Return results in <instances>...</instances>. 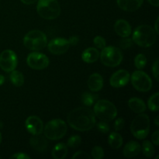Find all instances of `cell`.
I'll return each instance as SVG.
<instances>
[{
	"instance_id": "3",
	"label": "cell",
	"mask_w": 159,
	"mask_h": 159,
	"mask_svg": "<svg viewBox=\"0 0 159 159\" xmlns=\"http://www.w3.org/2000/svg\"><path fill=\"white\" fill-rule=\"evenodd\" d=\"M93 113L100 120L110 122L114 120L117 115V109L111 102L106 99H100L95 102Z\"/></svg>"
},
{
	"instance_id": "41",
	"label": "cell",
	"mask_w": 159,
	"mask_h": 159,
	"mask_svg": "<svg viewBox=\"0 0 159 159\" xmlns=\"http://www.w3.org/2000/svg\"><path fill=\"white\" fill-rule=\"evenodd\" d=\"M20 1L25 5H31V4H34V2H36L37 0H20Z\"/></svg>"
},
{
	"instance_id": "7",
	"label": "cell",
	"mask_w": 159,
	"mask_h": 159,
	"mask_svg": "<svg viewBox=\"0 0 159 159\" xmlns=\"http://www.w3.org/2000/svg\"><path fill=\"white\" fill-rule=\"evenodd\" d=\"M67 124L63 120H51L43 127L45 138L51 141H56L63 138L67 133Z\"/></svg>"
},
{
	"instance_id": "1",
	"label": "cell",
	"mask_w": 159,
	"mask_h": 159,
	"mask_svg": "<svg viewBox=\"0 0 159 159\" xmlns=\"http://www.w3.org/2000/svg\"><path fill=\"white\" fill-rule=\"evenodd\" d=\"M67 121L75 130L81 132L88 131L96 125V116L89 108L79 107L70 112Z\"/></svg>"
},
{
	"instance_id": "18",
	"label": "cell",
	"mask_w": 159,
	"mask_h": 159,
	"mask_svg": "<svg viewBox=\"0 0 159 159\" xmlns=\"http://www.w3.org/2000/svg\"><path fill=\"white\" fill-rule=\"evenodd\" d=\"M141 151V144L134 141H129L123 150V154L127 158H131L139 155Z\"/></svg>"
},
{
	"instance_id": "11",
	"label": "cell",
	"mask_w": 159,
	"mask_h": 159,
	"mask_svg": "<svg viewBox=\"0 0 159 159\" xmlns=\"http://www.w3.org/2000/svg\"><path fill=\"white\" fill-rule=\"evenodd\" d=\"M26 63L32 69L43 70L49 65V58L44 54L34 51L27 56Z\"/></svg>"
},
{
	"instance_id": "45",
	"label": "cell",
	"mask_w": 159,
	"mask_h": 159,
	"mask_svg": "<svg viewBox=\"0 0 159 159\" xmlns=\"http://www.w3.org/2000/svg\"><path fill=\"white\" fill-rule=\"evenodd\" d=\"M2 139V134H1V132H0V144H1Z\"/></svg>"
},
{
	"instance_id": "25",
	"label": "cell",
	"mask_w": 159,
	"mask_h": 159,
	"mask_svg": "<svg viewBox=\"0 0 159 159\" xmlns=\"http://www.w3.org/2000/svg\"><path fill=\"white\" fill-rule=\"evenodd\" d=\"M141 150H142L144 156L148 158H153L154 155H155V148H154L152 143L149 141H144L142 147H141Z\"/></svg>"
},
{
	"instance_id": "23",
	"label": "cell",
	"mask_w": 159,
	"mask_h": 159,
	"mask_svg": "<svg viewBox=\"0 0 159 159\" xmlns=\"http://www.w3.org/2000/svg\"><path fill=\"white\" fill-rule=\"evenodd\" d=\"M108 144L113 149L120 148L123 144L122 136L116 132H112L108 137Z\"/></svg>"
},
{
	"instance_id": "6",
	"label": "cell",
	"mask_w": 159,
	"mask_h": 159,
	"mask_svg": "<svg viewBox=\"0 0 159 159\" xmlns=\"http://www.w3.org/2000/svg\"><path fill=\"white\" fill-rule=\"evenodd\" d=\"M37 13L45 20H54L61 14V6L57 0H38Z\"/></svg>"
},
{
	"instance_id": "22",
	"label": "cell",
	"mask_w": 159,
	"mask_h": 159,
	"mask_svg": "<svg viewBox=\"0 0 159 159\" xmlns=\"http://www.w3.org/2000/svg\"><path fill=\"white\" fill-rule=\"evenodd\" d=\"M68 154V148L64 143H58L52 149L51 155L54 159H64Z\"/></svg>"
},
{
	"instance_id": "32",
	"label": "cell",
	"mask_w": 159,
	"mask_h": 159,
	"mask_svg": "<svg viewBox=\"0 0 159 159\" xmlns=\"http://www.w3.org/2000/svg\"><path fill=\"white\" fill-rule=\"evenodd\" d=\"M133 44V40L132 39L129 38L128 37H123V39H121L120 40V47L122 49H128Z\"/></svg>"
},
{
	"instance_id": "12",
	"label": "cell",
	"mask_w": 159,
	"mask_h": 159,
	"mask_svg": "<svg viewBox=\"0 0 159 159\" xmlns=\"http://www.w3.org/2000/svg\"><path fill=\"white\" fill-rule=\"evenodd\" d=\"M69 43L68 40L65 38H55L51 40L48 43V51L53 54L60 55L66 52L69 48Z\"/></svg>"
},
{
	"instance_id": "46",
	"label": "cell",
	"mask_w": 159,
	"mask_h": 159,
	"mask_svg": "<svg viewBox=\"0 0 159 159\" xmlns=\"http://www.w3.org/2000/svg\"><path fill=\"white\" fill-rule=\"evenodd\" d=\"M2 126H3L2 123L1 121H0V128H2Z\"/></svg>"
},
{
	"instance_id": "27",
	"label": "cell",
	"mask_w": 159,
	"mask_h": 159,
	"mask_svg": "<svg viewBox=\"0 0 159 159\" xmlns=\"http://www.w3.org/2000/svg\"><path fill=\"white\" fill-rule=\"evenodd\" d=\"M158 99H159L158 93H155V94L152 95V96L149 98L148 102V108L151 111L156 112L159 109Z\"/></svg>"
},
{
	"instance_id": "33",
	"label": "cell",
	"mask_w": 159,
	"mask_h": 159,
	"mask_svg": "<svg viewBox=\"0 0 159 159\" xmlns=\"http://www.w3.org/2000/svg\"><path fill=\"white\" fill-rule=\"evenodd\" d=\"M97 129L101 132V133L103 134H107L110 131V125L107 124V122L106 121H99V123H97Z\"/></svg>"
},
{
	"instance_id": "35",
	"label": "cell",
	"mask_w": 159,
	"mask_h": 159,
	"mask_svg": "<svg viewBox=\"0 0 159 159\" xmlns=\"http://www.w3.org/2000/svg\"><path fill=\"white\" fill-rule=\"evenodd\" d=\"M73 159H86V158H90V156L85 152H77L74 155L72 156Z\"/></svg>"
},
{
	"instance_id": "39",
	"label": "cell",
	"mask_w": 159,
	"mask_h": 159,
	"mask_svg": "<svg viewBox=\"0 0 159 159\" xmlns=\"http://www.w3.org/2000/svg\"><path fill=\"white\" fill-rule=\"evenodd\" d=\"M68 43H69L70 45H72V46H75V45L77 44L79 41V38L76 36H72V37H70L68 40Z\"/></svg>"
},
{
	"instance_id": "20",
	"label": "cell",
	"mask_w": 159,
	"mask_h": 159,
	"mask_svg": "<svg viewBox=\"0 0 159 159\" xmlns=\"http://www.w3.org/2000/svg\"><path fill=\"white\" fill-rule=\"evenodd\" d=\"M99 51L96 48H89L85 49L82 54V61L85 63H94L99 59Z\"/></svg>"
},
{
	"instance_id": "19",
	"label": "cell",
	"mask_w": 159,
	"mask_h": 159,
	"mask_svg": "<svg viewBox=\"0 0 159 159\" xmlns=\"http://www.w3.org/2000/svg\"><path fill=\"white\" fill-rule=\"evenodd\" d=\"M31 147L39 152H44L48 147V141L46 138L40 134L33 135L30 139Z\"/></svg>"
},
{
	"instance_id": "47",
	"label": "cell",
	"mask_w": 159,
	"mask_h": 159,
	"mask_svg": "<svg viewBox=\"0 0 159 159\" xmlns=\"http://www.w3.org/2000/svg\"><path fill=\"white\" fill-rule=\"evenodd\" d=\"M2 158V157H1V155H0V158Z\"/></svg>"
},
{
	"instance_id": "13",
	"label": "cell",
	"mask_w": 159,
	"mask_h": 159,
	"mask_svg": "<svg viewBox=\"0 0 159 159\" xmlns=\"http://www.w3.org/2000/svg\"><path fill=\"white\" fill-rule=\"evenodd\" d=\"M130 79V73L127 70H118L112 75L110 79V84L113 88H121L127 85Z\"/></svg>"
},
{
	"instance_id": "29",
	"label": "cell",
	"mask_w": 159,
	"mask_h": 159,
	"mask_svg": "<svg viewBox=\"0 0 159 159\" xmlns=\"http://www.w3.org/2000/svg\"><path fill=\"white\" fill-rule=\"evenodd\" d=\"M82 143V138L79 135H74L68 138V142H67V146L71 148H75L79 147Z\"/></svg>"
},
{
	"instance_id": "8",
	"label": "cell",
	"mask_w": 159,
	"mask_h": 159,
	"mask_svg": "<svg viewBox=\"0 0 159 159\" xmlns=\"http://www.w3.org/2000/svg\"><path fill=\"white\" fill-rule=\"evenodd\" d=\"M101 62L105 66L115 68L119 66L123 61V54L120 49L113 46H109L102 48L100 54Z\"/></svg>"
},
{
	"instance_id": "34",
	"label": "cell",
	"mask_w": 159,
	"mask_h": 159,
	"mask_svg": "<svg viewBox=\"0 0 159 159\" xmlns=\"http://www.w3.org/2000/svg\"><path fill=\"white\" fill-rule=\"evenodd\" d=\"M124 124H125V121L124 119L122 117H120L118 119H116L114 122V129L116 131H119L121 130L124 127Z\"/></svg>"
},
{
	"instance_id": "26",
	"label": "cell",
	"mask_w": 159,
	"mask_h": 159,
	"mask_svg": "<svg viewBox=\"0 0 159 159\" xmlns=\"http://www.w3.org/2000/svg\"><path fill=\"white\" fill-rule=\"evenodd\" d=\"M81 99H82V102L84 105L86 107H91L97 101L98 96L93 94V93H89V92H85L82 95Z\"/></svg>"
},
{
	"instance_id": "42",
	"label": "cell",
	"mask_w": 159,
	"mask_h": 159,
	"mask_svg": "<svg viewBox=\"0 0 159 159\" xmlns=\"http://www.w3.org/2000/svg\"><path fill=\"white\" fill-rule=\"evenodd\" d=\"M158 18L156 20V22H155V32L157 33V34H158V33H159V31H158Z\"/></svg>"
},
{
	"instance_id": "40",
	"label": "cell",
	"mask_w": 159,
	"mask_h": 159,
	"mask_svg": "<svg viewBox=\"0 0 159 159\" xmlns=\"http://www.w3.org/2000/svg\"><path fill=\"white\" fill-rule=\"evenodd\" d=\"M149 3L152 6H155V7H158L159 6V0H148Z\"/></svg>"
},
{
	"instance_id": "10",
	"label": "cell",
	"mask_w": 159,
	"mask_h": 159,
	"mask_svg": "<svg viewBox=\"0 0 159 159\" xmlns=\"http://www.w3.org/2000/svg\"><path fill=\"white\" fill-rule=\"evenodd\" d=\"M18 64V58L12 50H5L0 54V68L6 72H11L16 69Z\"/></svg>"
},
{
	"instance_id": "17",
	"label": "cell",
	"mask_w": 159,
	"mask_h": 159,
	"mask_svg": "<svg viewBox=\"0 0 159 159\" xmlns=\"http://www.w3.org/2000/svg\"><path fill=\"white\" fill-rule=\"evenodd\" d=\"M88 87L93 93L100 91L103 87V79L99 73H93L88 79Z\"/></svg>"
},
{
	"instance_id": "30",
	"label": "cell",
	"mask_w": 159,
	"mask_h": 159,
	"mask_svg": "<svg viewBox=\"0 0 159 159\" xmlns=\"http://www.w3.org/2000/svg\"><path fill=\"white\" fill-rule=\"evenodd\" d=\"M92 156L94 159H102L104 157L103 148L100 146H95L92 150Z\"/></svg>"
},
{
	"instance_id": "15",
	"label": "cell",
	"mask_w": 159,
	"mask_h": 159,
	"mask_svg": "<svg viewBox=\"0 0 159 159\" xmlns=\"http://www.w3.org/2000/svg\"><path fill=\"white\" fill-rule=\"evenodd\" d=\"M144 0H116L120 9L127 12L136 11L142 6Z\"/></svg>"
},
{
	"instance_id": "24",
	"label": "cell",
	"mask_w": 159,
	"mask_h": 159,
	"mask_svg": "<svg viewBox=\"0 0 159 159\" xmlns=\"http://www.w3.org/2000/svg\"><path fill=\"white\" fill-rule=\"evenodd\" d=\"M9 79H10L12 85L16 87L22 86L24 83V76H23V75L20 71H16V70L11 71L10 75H9Z\"/></svg>"
},
{
	"instance_id": "28",
	"label": "cell",
	"mask_w": 159,
	"mask_h": 159,
	"mask_svg": "<svg viewBox=\"0 0 159 159\" xmlns=\"http://www.w3.org/2000/svg\"><path fill=\"white\" fill-rule=\"evenodd\" d=\"M147 64V58L143 54H138L134 58V65L138 69L141 70L145 67Z\"/></svg>"
},
{
	"instance_id": "44",
	"label": "cell",
	"mask_w": 159,
	"mask_h": 159,
	"mask_svg": "<svg viewBox=\"0 0 159 159\" xmlns=\"http://www.w3.org/2000/svg\"><path fill=\"white\" fill-rule=\"evenodd\" d=\"M155 124H156V126H158V125H159V123H158V116H157V117L155 118Z\"/></svg>"
},
{
	"instance_id": "43",
	"label": "cell",
	"mask_w": 159,
	"mask_h": 159,
	"mask_svg": "<svg viewBox=\"0 0 159 159\" xmlns=\"http://www.w3.org/2000/svg\"><path fill=\"white\" fill-rule=\"evenodd\" d=\"M5 82V77L2 75H0V86L2 85V84L4 83Z\"/></svg>"
},
{
	"instance_id": "2",
	"label": "cell",
	"mask_w": 159,
	"mask_h": 159,
	"mask_svg": "<svg viewBox=\"0 0 159 159\" xmlns=\"http://www.w3.org/2000/svg\"><path fill=\"white\" fill-rule=\"evenodd\" d=\"M157 33L148 25H141L134 30L132 40L142 48H149L156 41Z\"/></svg>"
},
{
	"instance_id": "31",
	"label": "cell",
	"mask_w": 159,
	"mask_h": 159,
	"mask_svg": "<svg viewBox=\"0 0 159 159\" xmlns=\"http://www.w3.org/2000/svg\"><path fill=\"white\" fill-rule=\"evenodd\" d=\"M93 43H94L95 47L99 49H102L107 46V42L106 40L101 36H96L93 40Z\"/></svg>"
},
{
	"instance_id": "16",
	"label": "cell",
	"mask_w": 159,
	"mask_h": 159,
	"mask_svg": "<svg viewBox=\"0 0 159 159\" xmlns=\"http://www.w3.org/2000/svg\"><path fill=\"white\" fill-rule=\"evenodd\" d=\"M114 30L121 37H128L132 32L130 23L125 20H118L114 24Z\"/></svg>"
},
{
	"instance_id": "14",
	"label": "cell",
	"mask_w": 159,
	"mask_h": 159,
	"mask_svg": "<svg viewBox=\"0 0 159 159\" xmlns=\"http://www.w3.org/2000/svg\"><path fill=\"white\" fill-rule=\"evenodd\" d=\"M26 130L32 135L41 134L43 130V121L37 116H30L25 121Z\"/></svg>"
},
{
	"instance_id": "37",
	"label": "cell",
	"mask_w": 159,
	"mask_h": 159,
	"mask_svg": "<svg viewBox=\"0 0 159 159\" xmlns=\"http://www.w3.org/2000/svg\"><path fill=\"white\" fill-rule=\"evenodd\" d=\"M10 158H15V159H30V157L27 155L25 153H22V152H18V153L14 154L13 155L10 157Z\"/></svg>"
},
{
	"instance_id": "21",
	"label": "cell",
	"mask_w": 159,
	"mask_h": 159,
	"mask_svg": "<svg viewBox=\"0 0 159 159\" xmlns=\"http://www.w3.org/2000/svg\"><path fill=\"white\" fill-rule=\"evenodd\" d=\"M128 107L134 113H141L146 110V104L142 99L137 97L130 98L128 100Z\"/></svg>"
},
{
	"instance_id": "4",
	"label": "cell",
	"mask_w": 159,
	"mask_h": 159,
	"mask_svg": "<svg viewBox=\"0 0 159 159\" xmlns=\"http://www.w3.org/2000/svg\"><path fill=\"white\" fill-rule=\"evenodd\" d=\"M23 44L27 49L38 51L43 49L48 44V37L41 30H34L29 31L23 37Z\"/></svg>"
},
{
	"instance_id": "9",
	"label": "cell",
	"mask_w": 159,
	"mask_h": 159,
	"mask_svg": "<svg viewBox=\"0 0 159 159\" xmlns=\"http://www.w3.org/2000/svg\"><path fill=\"white\" fill-rule=\"evenodd\" d=\"M132 85L135 89L139 92L145 93L148 92L152 88V81L148 75L146 74L144 71H135L130 76Z\"/></svg>"
},
{
	"instance_id": "38",
	"label": "cell",
	"mask_w": 159,
	"mask_h": 159,
	"mask_svg": "<svg viewBox=\"0 0 159 159\" xmlns=\"http://www.w3.org/2000/svg\"><path fill=\"white\" fill-rule=\"evenodd\" d=\"M152 142L154 144H155L156 146H158L159 144V131L156 130L155 132H154L152 136Z\"/></svg>"
},
{
	"instance_id": "5",
	"label": "cell",
	"mask_w": 159,
	"mask_h": 159,
	"mask_svg": "<svg viewBox=\"0 0 159 159\" xmlns=\"http://www.w3.org/2000/svg\"><path fill=\"white\" fill-rule=\"evenodd\" d=\"M130 131L137 139L144 140L150 132V119L147 114L139 113L133 120L130 125Z\"/></svg>"
},
{
	"instance_id": "36",
	"label": "cell",
	"mask_w": 159,
	"mask_h": 159,
	"mask_svg": "<svg viewBox=\"0 0 159 159\" xmlns=\"http://www.w3.org/2000/svg\"><path fill=\"white\" fill-rule=\"evenodd\" d=\"M152 74H153L154 77L156 79L157 81H158V60H155V61L154 62L153 65H152Z\"/></svg>"
}]
</instances>
